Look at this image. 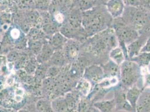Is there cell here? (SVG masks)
Returning a JSON list of instances; mask_svg holds the SVG:
<instances>
[{
  "label": "cell",
  "mask_w": 150,
  "mask_h": 112,
  "mask_svg": "<svg viewBox=\"0 0 150 112\" xmlns=\"http://www.w3.org/2000/svg\"><path fill=\"white\" fill-rule=\"evenodd\" d=\"M148 38V37L144 34L139 35V37L135 40L127 47L129 60L141 53Z\"/></svg>",
  "instance_id": "30bf717a"
},
{
  "label": "cell",
  "mask_w": 150,
  "mask_h": 112,
  "mask_svg": "<svg viewBox=\"0 0 150 112\" xmlns=\"http://www.w3.org/2000/svg\"><path fill=\"white\" fill-rule=\"evenodd\" d=\"M129 60L136 63L141 68L149 67L150 65V52H141Z\"/></svg>",
  "instance_id": "e0dca14e"
},
{
  "label": "cell",
  "mask_w": 150,
  "mask_h": 112,
  "mask_svg": "<svg viewBox=\"0 0 150 112\" xmlns=\"http://www.w3.org/2000/svg\"><path fill=\"white\" fill-rule=\"evenodd\" d=\"M0 112H8V111H7L6 110H1L0 111Z\"/></svg>",
  "instance_id": "83f0119b"
},
{
  "label": "cell",
  "mask_w": 150,
  "mask_h": 112,
  "mask_svg": "<svg viewBox=\"0 0 150 112\" xmlns=\"http://www.w3.org/2000/svg\"><path fill=\"white\" fill-rule=\"evenodd\" d=\"M82 25L88 38L112 27L113 19L105 5L95 6L82 11Z\"/></svg>",
  "instance_id": "7a4b0ae2"
},
{
  "label": "cell",
  "mask_w": 150,
  "mask_h": 112,
  "mask_svg": "<svg viewBox=\"0 0 150 112\" xmlns=\"http://www.w3.org/2000/svg\"></svg>",
  "instance_id": "f1b7e54d"
},
{
  "label": "cell",
  "mask_w": 150,
  "mask_h": 112,
  "mask_svg": "<svg viewBox=\"0 0 150 112\" xmlns=\"http://www.w3.org/2000/svg\"><path fill=\"white\" fill-rule=\"evenodd\" d=\"M82 77L90 81L94 86L101 81L104 77L103 69L100 65L93 64L85 69Z\"/></svg>",
  "instance_id": "52a82bcc"
},
{
  "label": "cell",
  "mask_w": 150,
  "mask_h": 112,
  "mask_svg": "<svg viewBox=\"0 0 150 112\" xmlns=\"http://www.w3.org/2000/svg\"><path fill=\"white\" fill-rule=\"evenodd\" d=\"M37 108L38 112H54L53 110L52 105L48 101L40 100L37 104Z\"/></svg>",
  "instance_id": "ffe728a7"
},
{
  "label": "cell",
  "mask_w": 150,
  "mask_h": 112,
  "mask_svg": "<svg viewBox=\"0 0 150 112\" xmlns=\"http://www.w3.org/2000/svg\"><path fill=\"white\" fill-rule=\"evenodd\" d=\"M126 90L127 89L122 86L120 83L113 89V99L115 105V111L116 112H137L133 110L131 104L127 99Z\"/></svg>",
  "instance_id": "8992f818"
},
{
  "label": "cell",
  "mask_w": 150,
  "mask_h": 112,
  "mask_svg": "<svg viewBox=\"0 0 150 112\" xmlns=\"http://www.w3.org/2000/svg\"><path fill=\"white\" fill-rule=\"evenodd\" d=\"M144 89L138 87L137 85H134L130 87L126 90V98L127 99L131 104L133 110L136 111V106L138 100L142 93Z\"/></svg>",
  "instance_id": "4fadbf2b"
},
{
  "label": "cell",
  "mask_w": 150,
  "mask_h": 112,
  "mask_svg": "<svg viewBox=\"0 0 150 112\" xmlns=\"http://www.w3.org/2000/svg\"><path fill=\"white\" fill-rule=\"evenodd\" d=\"M118 42L112 27L88 38L81 43L80 54L86 57L91 63L101 65L109 60L110 50Z\"/></svg>",
  "instance_id": "6da1fadb"
},
{
  "label": "cell",
  "mask_w": 150,
  "mask_h": 112,
  "mask_svg": "<svg viewBox=\"0 0 150 112\" xmlns=\"http://www.w3.org/2000/svg\"><path fill=\"white\" fill-rule=\"evenodd\" d=\"M104 72V77H117L120 79V66L109 60L107 62L101 65Z\"/></svg>",
  "instance_id": "5bb4252c"
},
{
  "label": "cell",
  "mask_w": 150,
  "mask_h": 112,
  "mask_svg": "<svg viewBox=\"0 0 150 112\" xmlns=\"http://www.w3.org/2000/svg\"><path fill=\"white\" fill-rule=\"evenodd\" d=\"M112 28L115 32L119 46L124 52L126 60H129L127 47L139 37L138 33L125 24L121 17L113 19Z\"/></svg>",
  "instance_id": "5b68a950"
},
{
  "label": "cell",
  "mask_w": 150,
  "mask_h": 112,
  "mask_svg": "<svg viewBox=\"0 0 150 112\" xmlns=\"http://www.w3.org/2000/svg\"><path fill=\"white\" fill-rule=\"evenodd\" d=\"M93 106L100 112H116L114 99L103 100L94 103Z\"/></svg>",
  "instance_id": "9a60e30c"
},
{
  "label": "cell",
  "mask_w": 150,
  "mask_h": 112,
  "mask_svg": "<svg viewBox=\"0 0 150 112\" xmlns=\"http://www.w3.org/2000/svg\"><path fill=\"white\" fill-rule=\"evenodd\" d=\"M94 108L93 104L87 98H81L78 107L77 112H92Z\"/></svg>",
  "instance_id": "ac0fdd59"
},
{
  "label": "cell",
  "mask_w": 150,
  "mask_h": 112,
  "mask_svg": "<svg viewBox=\"0 0 150 112\" xmlns=\"http://www.w3.org/2000/svg\"><path fill=\"white\" fill-rule=\"evenodd\" d=\"M122 19L137 31L145 35L150 26V13L139 7L125 6Z\"/></svg>",
  "instance_id": "3957f363"
},
{
  "label": "cell",
  "mask_w": 150,
  "mask_h": 112,
  "mask_svg": "<svg viewBox=\"0 0 150 112\" xmlns=\"http://www.w3.org/2000/svg\"><path fill=\"white\" fill-rule=\"evenodd\" d=\"M141 78L142 69L136 63L128 60L120 66V84L126 89L134 85L144 89Z\"/></svg>",
  "instance_id": "277c9868"
},
{
  "label": "cell",
  "mask_w": 150,
  "mask_h": 112,
  "mask_svg": "<svg viewBox=\"0 0 150 112\" xmlns=\"http://www.w3.org/2000/svg\"><path fill=\"white\" fill-rule=\"evenodd\" d=\"M147 35L149 36V37H150V28H149V29H148V30L147 31Z\"/></svg>",
  "instance_id": "4316f807"
},
{
  "label": "cell",
  "mask_w": 150,
  "mask_h": 112,
  "mask_svg": "<svg viewBox=\"0 0 150 112\" xmlns=\"http://www.w3.org/2000/svg\"><path fill=\"white\" fill-rule=\"evenodd\" d=\"M141 52H150V37L148 38Z\"/></svg>",
  "instance_id": "d4e9b609"
},
{
  "label": "cell",
  "mask_w": 150,
  "mask_h": 112,
  "mask_svg": "<svg viewBox=\"0 0 150 112\" xmlns=\"http://www.w3.org/2000/svg\"><path fill=\"white\" fill-rule=\"evenodd\" d=\"M81 43L74 39H71L66 43L64 56L69 62H74L80 56Z\"/></svg>",
  "instance_id": "ba28073f"
},
{
  "label": "cell",
  "mask_w": 150,
  "mask_h": 112,
  "mask_svg": "<svg viewBox=\"0 0 150 112\" xmlns=\"http://www.w3.org/2000/svg\"><path fill=\"white\" fill-rule=\"evenodd\" d=\"M93 86H94L90 81L82 77L77 82L75 86V92L81 98H86L91 91Z\"/></svg>",
  "instance_id": "8fae6325"
},
{
  "label": "cell",
  "mask_w": 150,
  "mask_h": 112,
  "mask_svg": "<svg viewBox=\"0 0 150 112\" xmlns=\"http://www.w3.org/2000/svg\"><path fill=\"white\" fill-rule=\"evenodd\" d=\"M19 35H20V32L18 30L13 29L12 31V37L13 38L16 39V38L19 37Z\"/></svg>",
  "instance_id": "484cf974"
},
{
  "label": "cell",
  "mask_w": 150,
  "mask_h": 112,
  "mask_svg": "<svg viewBox=\"0 0 150 112\" xmlns=\"http://www.w3.org/2000/svg\"><path fill=\"white\" fill-rule=\"evenodd\" d=\"M91 1L95 6H99V5H105L106 2L108 0H90Z\"/></svg>",
  "instance_id": "cb8c5ba5"
},
{
  "label": "cell",
  "mask_w": 150,
  "mask_h": 112,
  "mask_svg": "<svg viewBox=\"0 0 150 112\" xmlns=\"http://www.w3.org/2000/svg\"><path fill=\"white\" fill-rule=\"evenodd\" d=\"M141 82L143 89H150V70L149 67L141 68Z\"/></svg>",
  "instance_id": "d6986e66"
},
{
  "label": "cell",
  "mask_w": 150,
  "mask_h": 112,
  "mask_svg": "<svg viewBox=\"0 0 150 112\" xmlns=\"http://www.w3.org/2000/svg\"><path fill=\"white\" fill-rule=\"evenodd\" d=\"M125 6L138 7L139 1L138 0H123Z\"/></svg>",
  "instance_id": "7402d4cb"
},
{
  "label": "cell",
  "mask_w": 150,
  "mask_h": 112,
  "mask_svg": "<svg viewBox=\"0 0 150 112\" xmlns=\"http://www.w3.org/2000/svg\"><path fill=\"white\" fill-rule=\"evenodd\" d=\"M105 7L112 19H115L122 16L125 6L123 0H108Z\"/></svg>",
  "instance_id": "9c48e42d"
},
{
  "label": "cell",
  "mask_w": 150,
  "mask_h": 112,
  "mask_svg": "<svg viewBox=\"0 0 150 112\" xmlns=\"http://www.w3.org/2000/svg\"><path fill=\"white\" fill-rule=\"evenodd\" d=\"M54 17H55V19H56L57 21L59 23H63L65 19L64 15L63 14V13L61 12L60 11H57V12L54 15Z\"/></svg>",
  "instance_id": "603a6c76"
},
{
  "label": "cell",
  "mask_w": 150,
  "mask_h": 112,
  "mask_svg": "<svg viewBox=\"0 0 150 112\" xmlns=\"http://www.w3.org/2000/svg\"><path fill=\"white\" fill-rule=\"evenodd\" d=\"M137 112H150V89H144L138 100Z\"/></svg>",
  "instance_id": "7c38bea8"
},
{
  "label": "cell",
  "mask_w": 150,
  "mask_h": 112,
  "mask_svg": "<svg viewBox=\"0 0 150 112\" xmlns=\"http://www.w3.org/2000/svg\"><path fill=\"white\" fill-rule=\"evenodd\" d=\"M139 7L150 13V0H138Z\"/></svg>",
  "instance_id": "44dd1931"
},
{
  "label": "cell",
  "mask_w": 150,
  "mask_h": 112,
  "mask_svg": "<svg viewBox=\"0 0 150 112\" xmlns=\"http://www.w3.org/2000/svg\"><path fill=\"white\" fill-rule=\"evenodd\" d=\"M109 57L110 60L119 66H120L126 60L124 52L119 45L110 50Z\"/></svg>",
  "instance_id": "2e32d148"
}]
</instances>
